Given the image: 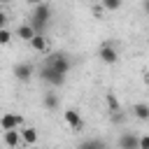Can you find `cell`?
I'll return each mask as SVG.
<instances>
[{
	"mask_svg": "<svg viewBox=\"0 0 149 149\" xmlns=\"http://www.w3.org/2000/svg\"><path fill=\"white\" fill-rule=\"evenodd\" d=\"M49 19H51V5L49 2H37L30 12V26L35 30V35H44V28L49 26Z\"/></svg>",
	"mask_w": 149,
	"mask_h": 149,
	"instance_id": "cell-1",
	"label": "cell"
},
{
	"mask_svg": "<svg viewBox=\"0 0 149 149\" xmlns=\"http://www.w3.org/2000/svg\"><path fill=\"white\" fill-rule=\"evenodd\" d=\"M47 68H51L54 72H58L61 77H65L68 72H70V68H72V61H70V56L65 54V51H54L49 58H47V63H44Z\"/></svg>",
	"mask_w": 149,
	"mask_h": 149,
	"instance_id": "cell-2",
	"label": "cell"
},
{
	"mask_svg": "<svg viewBox=\"0 0 149 149\" xmlns=\"http://www.w3.org/2000/svg\"><path fill=\"white\" fill-rule=\"evenodd\" d=\"M98 58H100L102 63H107V65L116 63V61H119V49H116V44H114L112 40L102 42V44H100V49H98Z\"/></svg>",
	"mask_w": 149,
	"mask_h": 149,
	"instance_id": "cell-3",
	"label": "cell"
},
{
	"mask_svg": "<svg viewBox=\"0 0 149 149\" xmlns=\"http://www.w3.org/2000/svg\"><path fill=\"white\" fill-rule=\"evenodd\" d=\"M23 126V116L21 114H16V112H5V114H0V130L5 133V130H19Z\"/></svg>",
	"mask_w": 149,
	"mask_h": 149,
	"instance_id": "cell-4",
	"label": "cell"
},
{
	"mask_svg": "<svg viewBox=\"0 0 149 149\" xmlns=\"http://www.w3.org/2000/svg\"><path fill=\"white\" fill-rule=\"evenodd\" d=\"M63 121L68 123V128L70 130H74V133H79L81 128H84V119H81V114L74 109V107H70V109H65L63 112Z\"/></svg>",
	"mask_w": 149,
	"mask_h": 149,
	"instance_id": "cell-5",
	"label": "cell"
},
{
	"mask_svg": "<svg viewBox=\"0 0 149 149\" xmlns=\"http://www.w3.org/2000/svg\"><path fill=\"white\" fill-rule=\"evenodd\" d=\"M40 79L42 81H47L54 91L58 88V86H63V81H65V77H61L58 72H54L51 68H47V65H42V70H40Z\"/></svg>",
	"mask_w": 149,
	"mask_h": 149,
	"instance_id": "cell-6",
	"label": "cell"
},
{
	"mask_svg": "<svg viewBox=\"0 0 149 149\" xmlns=\"http://www.w3.org/2000/svg\"><path fill=\"white\" fill-rule=\"evenodd\" d=\"M19 137H21V144L33 147V144H37L40 133H37V128H33V126H21V128H19Z\"/></svg>",
	"mask_w": 149,
	"mask_h": 149,
	"instance_id": "cell-7",
	"label": "cell"
},
{
	"mask_svg": "<svg viewBox=\"0 0 149 149\" xmlns=\"http://www.w3.org/2000/svg\"><path fill=\"white\" fill-rule=\"evenodd\" d=\"M33 74H35V65L33 63H19V65H14V77L19 81H30Z\"/></svg>",
	"mask_w": 149,
	"mask_h": 149,
	"instance_id": "cell-8",
	"label": "cell"
},
{
	"mask_svg": "<svg viewBox=\"0 0 149 149\" xmlns=\"http://www.w3.org/2000/svg\"><path fill=\"white\" fill-rule=\"evenodd\" d=\"M42 105H44L49 112H56V109L61 107V98H58V93H56L54 88H49V91L42 95Z\"/></svg>",
	"mask_w": 149,
	"mask_h": 149,
	"instance_id": "cell-9",
	"label": "cell"
},
{
	"mask_svg": "<svg viewBox=\"0 0 149 149\" xmlns=\"http://www.w3.org/2000/svg\"><path fill=\"white\" fill-rule=\"evenodd\" d=\"M116 147H119V149H137V133H130V130L121 133Z\"/></svg>",
	"mask_w": 149,
	"mask_h": 149,
	"instance_id": "cell-10",
	"label": "cell"
},
{
	"mask_svg": "<svg viewBox=\"0 0 149 149\" xmlns=\"http://www.w3.org/2000/svg\"><path fill=\"white\" fill-rule=\"evenodd\" d=\"M28 44H30V49L37 51V54H47V51H49V37H47V35H35Z\"/></svg>",
	"mask_w": 149,
	"mask_h": 149,
	"instance_id": "cell-11",
	"label": "cell"
},
{
	"mask_svg": "<svg viewBox=\"0 0 149 149\" xmlns=\"http://www.w3.org/2000/svg\"><path fill=\"white\" fill-rule=\"evenodd\" d=\"M77 149H109V144H107L102 137H88V140L79 142Z\"/></svg>",
	"mask_w": 149,
	"mask_h": 149,
	"instance_id": "cell-12",
	"label": "cell"
},
{
	"mask_svg": "<svg viewBox=\"0 0 149 149\" xmlns=\"http://www.w3.org/2000/svg\"><path fill=\"white\" fill-rule=\"evenodd\" d=\"M130 112H133V116L137 121H149V105L147 102H135L130 107Z\"/></svg>",
	"mask_w": 149,
	"mask_h": 149,
	"instance_id": "cell-13",
	"label": "cell"
},
{
	"mask_svg": "<svg viewBox=\"0 0 149 149\" xmlns=\"http://www.w3.org/2000/svg\"><path fill=\"white\" fill-rule=\"evenodd\" d=\"M2 142H5L9 149H19V144H21L19 130H5V133H2Z\"/></svg>",
	"mask_w": 149,
	"mask_h": 149,
	"instance_id": "cell-14",
	"label": "cell"
},
{
	"mask_svg": "<svg viewBox=\"0 0 149 149\" xmlns=\"http://www.w3.org/2000/svg\"><path fill=\"white\" fill-rule=\"evenodd\" d=\"M16 37L19 40H23V42H30L33 37H35V30H33V26L26 21V23H21L19 28H16Z\"/></svg>",
	"mask_w": 149,
	"mask_h": 149,
	"instance_id": "cell-15",
	"label": "cell"
},
{
	"mask_svg": "<svg viewBox=\"0 0 149 149\" xmlns=\"http://www.w3.org/2000/svg\"><path fill=\"white\" fill-rule=\"evenodd\" d=\"M105 105H107L109 112H119L121 109V105H119V100H116L114 93H105Z\"/></svg>",
	"mask_w": 149,
	"mask_h": 149,
	"instance_id": "cell-16",
	"label": "cell"
},
{
	"mask_svg": "<svg viewBox=\"0 0 149 149\" xmlns=\"http://www.w3.org/2000/svg\"><path fill=\"white\" fill-rule=\"evenodd\" d=\"M100 7H102V9H107V12H116V9L121 7V0H102V2H100Z\"/></svg>",
	"mask_w": 149,
	"mask_h": 149,
	"instance_id": "cell-17",
	"label": "cell"
},
{
	"mask_svg": "<svg viewBox=\"0 0 149 149\" xmlns=\"http://www.w3.org/2000/svg\"><path fill=\"white\" fill-rule=\"evenodd\" d=\"M123 119H126V114L119 109V112H109V121L112 123H123Z\"/></svg>",
	"mask_w": 149,
	"mask_h": 149,
	"instance_id": "cell-18",
	"label": "cell"
},
{
	"mask_svg": "<svg viewBox=\"0 0 149 149\" xmlns=\"http://www.w3.org/2000/svg\"><path fill=\"white\" fill-rule=\"evenodd\" d=\"M12 37H14V35H12V30H7V28H2V30H0V44H9V42H12Z\"/></svg>",
	"mask_w": 149,
	"mask_h": 149,
	"instance_id": "cell-19",
	"label": "cell"
},
{
	"mask_svg": "<svg viewBox=\"0 0 149 149\" xmlns=\"http://www.w3.org/2000/svg\"><path fill=\"white\" fill-rule=\"evenodd\" d=\"M137 149H149V135H137Z\"/></svg>",
	"mask_w": 149,
	"mask_h": 149,
	"instance_id": "cell-20",
	"label": "cell"
},
{
	"mask_svg": "<svg viewBox=\"0 0 149 149\" xmlns=\"http://www.w3.org/2000/svg\"><path fill=\"white\" fill-rule=\"evenodd\" d=\"M5 26H7V14H5L2 9H0V30H2Z\"/></svg>",
	"mask_w": 149,
	"mask_h": 149,
	"instance_id": "cell-21",
	"label": "cell"
}]
</instances>
